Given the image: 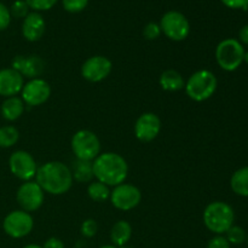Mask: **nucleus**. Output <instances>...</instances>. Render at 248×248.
<instances>
[{
	"label": "nucleus",
	"instance_id": "dca6fc26",
	"mask_svg": "<svg viewBox=\"0 0 248 248\" xmlns=\"http://www.w3.org/2000/svg\"><path fill=\"white\" fill-rule=\"evenodd\" d=\"M24 78L12 68L0 70V96L9 98L17 96L22 91Z\"/></svg>",
	"mask_w": 248,
	"mask_h": 248
},
{
	"label": "nucleus",
	"instance_id": "1a4fd4ad",
	"mask_svg": "<svg viewBox=\"0 0 248 248\" xmlns=\"http://www.w3.org/2000/svg\"><path fill=\"white\" fill-rule=\"evenodd\" d=\"M16 199L22 210L28 213L34 212L43 206L45 200V191L36 182L28 181L19 186Z\"/></svg>",
	"mask_w": 248,
	"mask_h": 248
},
{
	"label": "nucleus",
	"instance_id": "cd10ccee",
	"mask_svg": "<svg viewBox=\"0 0 248 248\" xmlns=\"http://www.w3.org/2000/svg\"><path fill=\"white\" fill-rule=\"evenodd\" d=\"M24 1L27 2L29 9H33L35 10V12H38L52 9L57 0H24Z\"/></svg>",
	"mask_w": 248,
	"mask_h": 248
},
{
	"label": "nucleus",
	"instance_id": "2eb2a0df",
	"mask_svg": "<svg viewBox=\"0 0 248 248\" xmlns=\"http://www.w3.org/2000/svg\"><path fill=\"white\" fill-rule=\"evenodd\" d=\"M11 68L18 72L23 78L35 79L44 72L45 63L40 56L18 55L12 60Z\"/></svg>",
	"mask_w": 248,
	"mask_h": 248
},
{
	"label": "nucleus",
	"instance_id": "a211bd4d",
	"mask_svg": "<svg viewBox=\"0 0 248 248\" xmlns=\"http://www.w3.org/2000/svg\"><path fill=\"white\" fill-rule=\"evenodd\" d=\"M24 108H26V104L22 101V98L14 96L9 97L2 102L0 111H1V115L5 120L16 121L24 113Z\"/></svg>",
	"mask_w": 248,
	"mask_h": 248
},
{
	"label": "nucleus",
	"instance_id": "393cba45",
	"mask_svg": "<svg viewBox=\"0 0 248 248\" xmlns=\"http://www.w3.org/2000/svg\"><path fill=\"white\" fill-rule=\"evenodd\" d=\"M247 234L241 227H237V225H232L229 228L227 232H225V239L228 240L229 244L232 245H241L244 242H246Z\"/></svg>",
	"mask_w": 248,
	"mask_h": 248
},
{
	"label": "nucleus",
	"instance_id": "ddd939ff",
	"mask_svg": "<svg viewBox=\"0 0 248 248\" xmlns=\"http://www.w3.org/2000/svg\"><path fill=\"white\" fill-rule=\"evenodd\" d=\"M113 69V63L104 56H92L81 65V75L90 82H99L107 79Z\"/></svg>",
	"mask_w": 248,
	"mask_h": 248
},
{
	"label": "nucleus",
	"instance_id": "f03ea898",
	"mask_svg": "<svg viewBox=\"0 0 248 248\" xmlns=\"http://www.w3.org/2000/svg\"><path fill=\"white\" fill-rule=\"evenodd\" d=\"M92 164L96 181L102 182L106 186H116L125 183V179L127 178L128 165L120 154L111 152L102 153Z\"/></svg>",
	"mask_w": 248,
	"mask_h": 248
},
{
	"label": "nucleus",
	"instance_id": "7c9ffc66",
	"mask_svg": "<svg viewBox=\"0 0 248 248\" xmlns=\"http://www.w3.org/2000/svg\"><path fill=\"white\" fill-rule=\"evenodd\" d=\"M10 22H11L10 10L0 2V31H5L10 26Z\"/></svg>",
	"mask_w": 248,
	"mask_h": 248
},
{
	"label": "nucleus",
	"instance_id": "c756f323",
	"mask_svg": "<svg viewBox=\"0 0 248 248\" xmlns=\"http://www.w3.org/2000/svg\"><path fill=\"white\" fill-rule=\"evenodd\" d=\"M97 230H98V225H97L96 220L94 219H86L82 222L81 228H80V232H81L82 236L85 237H93L97 234Z\"/></svg>",
	"mask_w": 248,
	"mask_h": 248
},
{
	"label": "nucleus",
	"instance_id": "412c9836",
	"mask_svg": "<svg viewBox=\"0 0 248 248\" xmlns=\"http://www.w3.org/2000/svg\"><path fill=\"white\" fill-rule=\"evenodd\" d=\"M73 179L78 183H87L91 182L93 178V164L92 161H84V160H78L73 162L72 169Z\"/></svg>",
	"mask_w": 248,
	"mask_h": 248
},
{
	"label": "nucleus",
	"instance_id": "aec40b11",
	"mask_svg": "<svg viewBox=\"0 0 248 248\" xmlns=\"http://www.w3.org/2000/svg\"><path fill=\"white\" fill-rule=\"evenodd\" d=\"M159 84L165 91L169 92L179 91V90L184 89V86H186V81H184L181 73H178L177 70L173 69L165 70V72L160 75Z\"/></svg>",
	"mask_w": 248,
	"mask_h": 248
},
{
	"label": "nucleus",
	"instance_id": "423d86ee",
	"mask_svg": "<svg viewBox=\"0 0 248 248\" xmlns=\"http://www.w3.org/2000/svg\"><path fill=\"white\" fill-rule=\"evenodd\" d=\"M73 154L78 160L93 161L101 154V142L94 132L90 130H80L72 137Z\"/></svg>",
	"mask_w": 248,
	"mask_h": 248
},
{
	"label": "nucleus",
	"instance_id": "4468645a",
	"mask_svg": "<svg viewBox=\"0 0 248 248\" xmlns=\"http://www.w3.org/2000/svg\"><path fill=\"white\" fill-rule=\"evenodd\" d=\"M161 131V120L154 113H143L135 124V135L138 140L149 143L159 136Z\"/></svg>",
	"mask_w": 248,
	"mask_h": 248
},
{
	"label": "nucleus",
	"instance_id": "0eeeda50",
	"mask_svg": "<svg viewBox=\"0 0 248 248\" xmlns=\"http://www.w3.org/2000/svg\"><path fill=\"white\" fill-rule=\"evenodd\" d=\"M161 31L173 41H182L190 33V23L183 14L178 11H169L160 21Z\"/></svg>",
	"mask_w": 248,
	"mask_h": 248
},
{
	"label": "nucleus",
	"instance_id": "58836bf2",
	"mask_svg": "<svg viewBox=\"0 0 248 248\" xmlns=\"http://www.w3.org/2000/svg\"><path fill=\"white\" fill-rule=\"evenodd\" d=\"M246 242L248 244V235H247V237H246Z\"/></svg>",
	"mask_w": 248,
	"mask_h": 248
},
{
	"label": "nucleus",
	"instance_id": "72a5a7b5",
	"mask_svg": "<svg viewBox=\"0 0 248 248\" xmlns=\"http://www.w3.org/2000/svg\"><path fill=\"white\" fill-rule=\"evenodd\" d=\"M43 248H64V244L58 237H50L46 240Z\"/></svg>",
	"mask_w": 248,
	"mask_h": 248
},
{
	"label": "nucleus",
	"instance_id": "4c0bfd02",
	"mask_svg": "<svg viewBox=\"0 0 248 248\" xmlns=\"http://www.w3.org/2000/svg\"><path fill=\"white\" fill-rule=\"evenodd\" d=\"M101 248H118V247H115L114 245H106V246H102Z\"/></svg>",
	"mask_w": 248,
	"mask_h": 248
},
{
	"label": "nucleus",
	"instance_id": "a878e982",
	"mask_svg": "<svg viewBox=\"0 0 248 248\" xmlns=\"http://www.w3.org/2000/svg\"><path fill=\"white\" fill-rule=\"evenodd\" d=\"M10 14L15 18H26L29 14V6L24 0H16L10 9Z\"/></svg>",
	"mask_w": 248,
	"mask_h": 248
},
{
	"label": "nucleus",
	"instance_id": "f704fd0d",
	"mask_svg": "<svg viewBox=\"0 0 248 248\" xmlns=\"http://www.w3.org/2000/svg\"><path fill=\"white\" fill-rule=\"evenodd\" d=\"M239 38L241 44H245V45H248V24L242 27L239 31Z\"/></svg>",
	"mask_w": 248,
	"mask_h": 248
},
{
	"label": "nucleus",
	"instance_id": "c85d7f7f",
	"mask_svg": "<svg viewBox=\"0 0 248 248\" xmlns=\"http://www.w3.org/2000/svg\"><path fill=\"white\" fill-rule=\"evenodd\" d=\"M161 28L160 24L155 23V22H150L143 29V35L147 40H156L160 35H161Z\"/></svg>",
	"mask_w": 248,
	"mask_h": 248
},
{
	"label": "nucleus",
	"instance_id": "473e14b6",
	"mask_svg": "<svg viewBox=\"0 0 248 248\" xmlns=\"http://www.w3.org/2000/svg\"><path fill=\"white\" fill-rule=\"evenodd\" d=\"M222 2L230 9L246 10L248 7V0H222Z\"/></svg>",
	"mask_w": 248,
	"mask_h": 248
},
{
	"label": "nucleus",
	"instance_id": "f8f14e48",
	"mask_svg": "<svg viewBox=\"0 0 248 248\" xmlns=\"http://www.w3.org/2000/svg\"><path fill=\"white\" fill-rule=\"evenodd\" d=\"M21 93L24 104L29 107H39L50 98L51 87L46 80L35 78L23 85Z\"/></svg>",
	"mask_w": 248,
	"mask_h": 248
},
{
	"label": "nucleus",
	"instance_id": "bb28decb",
	"mask_svg": "<svg viewBox=\"0 0 248 248\" xmlns=\"http://www.w3.org/2000/svg\"><path fill=\"white\" fill-rule=\"evenodd\" d=\"M63 7L70 14H78L82 11L89 4V0H62Z\"/></svg>",
	"mask_w": 248,
	"mask_h": 248
},
{
	"label": "nucleus",
	"instance_id": "20e7f679",
	"mask_svg": "<svg viewBox=\"0 0 248 248\" xmlns=\"http://www.w3.org/2000/svg\"><path fill=\"white\" fill-rule=\"evenodd\" d=\"M218 86V80L212 72L207 69H201L191 74L186 82V96L195 102L207 101L213 96Z\"/></svg>",
	"mask_w": 248,
	"mask_h": 248
},
{
	"label": "nucleus",
	"instance_id": "4be33fe9",
	"mask_svg": "<svg viewBox=\"0 0 248 248\" xmlns=\"http://www.w3.org/2000/svg\"><path fill=\"white\" fill-rule=\"evenodd\" d=\"M230 186L236 195L248 198V166L241 167L232 173Z\"/></svg>",
	"mask_w": 248,
	"mask_h": 248
},
{
	"label": "nucleus",
	"instance_id": "2f4dec72",
	"mask_svg": "<svg viewBox=\"0 0 248 248\" xmlns=\"http://www.w3.org/2000/svg\"><path fill=\"white\" fill-rule=\"evenodd\" d=\"M206 248H230V244L224 236L217 235V236L213 237V239H211L208 241L207 247Z\"/></svg>",
	"mask_w": 248,
	"mask_h": 248
},
{
	"label": "nucleus",
	"instance_id": "c9c22d12",
	"mask_svg": "<svg viewBox=\"0 0 248 248\" xmlns=\"http://www.w3.org/2000/svg\"><path fill=\"white\" fill-rule=\"evenodd\" d=\"M23 248H43L41 246H39V245H34V244H31V245H27V246H24Z\"/></svg>",
	"mask_w": 248,
	"mask_h": 248
},
{
	"label": "nucleus",
	"instance_id": "f257e3e1",
	"mask_svg": "<svg viewBox=\"0 0 248 248\" xmlns=\"http://www.w3.org/2000/svg\"><path fill=\"white\" fill-rule=\"evenodd\" d=\"M36 183L45 193L51 195H63L73 186V174L69 167L61 161H48L38 167Z\"/></svg>",
	"mask_w": 248,
	"mask_h": 248
},
{
	"label": "nucleus",
	"instance_id": "6ab92c4d",
	"mask_svg": "<svg viewBox=\"0 0 248 248\" xmlns=\"http://www.w3.org/2000/svg\"><path fill=\"white\" fill-rule=\"evenodd\" d=\"M131 236H132V227L126 220H118L111 228L110 240L115 247L126 246L131 240Z\"/></svg>",
	"mask_w": 248,
	"mask_h": 248
},
{
	"label": "nucleus",
	"instance_id": "9d476101",
	"mask_svg": "<svg viewBox=\"0 0 248 248\" xmlns=\"http://www.w3.org/2000/svg\"><path fill=\"white\" fill-rule=\"evenodd\" d=\"M9 167L11 173L23 182L31 181L38 171L36 161L31 154L26 150H17L12 153L9 159Z\"/></svg>",
	"mask_w": 248,
	"mask_h": 248
},
{
	"label": "nucleus",
	"instance_id": "7ed1b4c3",
	"mask_svg": "<svg viewBox=\"0 0 248 248\" xmlns=\"http://www.w3.org/2000/svg\"><path fill=\"white\" fill-rule=\"evenodd\" d=\"M203 223L211 232L222 235L234 225L235 213L230 205L223 201H215L206 206L202 215Z\"/></svg>",
	"mask_w": 248,
	"mask_h": 248
},
{
	"label": "nucleus",
	"instance_id": "5701e85b",
	"mask_svg": "<svg viewBox=\"0 0 248 248\" xmlns=\"http://www.w3.org/2000/svg\"><path fill=\"white\" fill-rule=\"evenodd\" d=\"M110 189L108 186L99 181L91 182L87 188V194H89L90 199L94 202H103V201L110 199Z\"/></svg>",
	"mask_w": 248,
	"mask_h": 248
},
{
	"label": "nucleus",
	"instance_id": "6e6552de",
	"mask_svg": "<svg viewBox=\"0 0 248 248\" xmlns=\"http://www.w3.org/2000/svg\"><path fill=\"white\" fill-rule=\"evenodd\" d=\"M4 232L12 239H22L31 234L34 228V219L31 213L23 210L10 212L2 222Z\"/></svg>",
	"mask_w": 248,
	"mask_h": 248
},
{
	"label": "nucleus",
	"instance_id": "e433bc0d",
	"mask_svg": "<svg viewBox=\"0 0 248 248\" xmlns=\"http://www.w3.org/2000/svg\"><path fill=\"white\" fill-rule=\"evenodd\" d=\"M244 62H246L248 64V51L247 52H245V56H244Z\"/></svg>",
	"mask_w": 248,
	"mask_h": 248
},
{
	"label": "nucleus",
	"instance_id": "f3484780",
	"mask_svg": "<svg viewBox=\"0 0 248 248\" xmlns=\"http://www.w3.org/2000/svg\"><path fill=\"white\" fill-rule=\"evenodd\" d=\"M45 19L39 12H29L22 24V34L28 41H38L45 33Z\"/></svg>",
	"mask_w": 248,
	"mask_h": 248
},
{
	"label": "nucleus",
	"instance_id": "b1692460",
	"mask_svg": "<svg viewBox=\"0 0 248 248\" xmlns=\"http://www.w3.org/2000/svg\"><path fill=\"white\" fill-rule=\"evenodd\" d=\"M19 132L15 126L0 127V148H11L18 142Z\"/></svg>",
	"mask_w": 248,
	"mask_h": 248
},
{
	"label": "nucleus",
	"instance_id": "39448f33",
	"mask_svg": "<svg viewBox=\"0 0 248 248\" xmlns=\"http://www.w3.org/2000/svg\"><path fill=\"white\" fill-rule=\"evenodd\" d=\"M245 48L236 39H224L216 47V61L225 72H234L244 62Z\"/></svg>",
	"mask_w": 248,
	"mask_h": 248
},
{
	"label": "nucleus",
	"instance_id": "9b49d317",
	"mask_svg": "<svg viewBox=\"0 0 248 248\" xmlns=\"http://www.w3.org/2000/svg\"><path fill=\"white\" fill-rule=\"evenodd\" d=\"M110 201L120 211H131L142 201V193L133 184L123 183L114 186L110 193Z\"/></svg>",
	"mask_w": 248,
	"mask_h": 248
}]
</instances>
